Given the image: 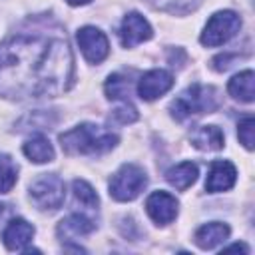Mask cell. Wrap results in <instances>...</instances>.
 <instances>
[{
  "label": "cell",
  "instance_id": "4",
  "mask_svg": "<svg viewBox=\"0 0 255 255\" xmlns=\"http://www.w3.org/2000/svg\"><path fill=\"white\" fill-rule=\"evenodd\" d=\"M147 183L145 171L135 163H124L110 181V195L116 201H131L135 199Z\"/></svg>",
  "mask_w": 255,
  "mask_h": 255
},
{
  "label": "cell",
  "instance_id": "15",
  "mask_svg": "<svg viewBox=\"0 0 255 255\" xmlns=\"http://www.w3.org/2000/svg\"><path fill=\"white\" fill-rule=\"evenodd\" d=\"M96 229V225L86 217V215H80V213H74V215H68L66 219H62L58 223V235L62 239H76V237H84L88 233H92Z\"/></svg>",
  "mask_w": 255,
  "mask_h": 255
},
{
  "label": "cell",
  "instance_id": "5",
  "mask_svg": "<svg viewBox=\"0 0 255 255\" xmlns=\"http://www.w3.org/2000/svg\"><path fill=\"white\" fill-rule=\"evenodd\" d=\"M239 28H241V18L233 10H221V12H215L207 20L199 40L203 46L215 48L231 40L239 32Z\"/></svg>",
  "mask_w": 255,
  "mask_h": 255
},
{
  "label": "cell",
  "instance_id": "14",
  "mask_svg": "<svg viewBox=\"0 0 255 255\" xmlns=\"http://www.w3.org/2000/svg\"><path fill=\"white\" fill-rule=\"evenodd\" d=\"M223 131L217 126H201L191 133V143L193 147L201 151H217L223 147Z\"/></svg>",
  "mask_w": 255,
  "mask_h": 255
},
{
  "label": "cell",
  "instance_id": "16",
  "mask_svg": "<svg viewBox=\"0 0 255 255\" xmlns=\"http://www.w3.org/2000/svg\"><path fill=\"white\" fill-rule=\"evenodd\" d=\"M22 149H24V155L34 163H46L54 159V147L48 141V137L42 133H34L32 137H28Z\"/></svg>",
  "mask_w": 255,
  "mask_h": 255
},
{
  "label": "cell",
  "instance_id": "7",
  "mask_svg": "<svg viewBox=\"0 0 255 255\" xmlns=\"http://www.w3.org/2000/svg\"><path fill=\"white\" fill-rule=\"evenodd\" d=\"M78 46L84 54V58L90 62V64H100L106 60V56L110 54V44H108V38L102 30L94 28V26H84L78 30Z\"/></svg>",
  "mask_w": 255,
  "mask_h": 255
},
{
  "label": "cell",
  "instance_id": "13",
  "mask_svg": "<svg viewBox=\"0 0 255 255\" xmlns=\"http://www.w3.org/2000/svg\"><path fill=\"white\" fill-rule=\"evenodd\" d=\"M229 237V227L221 221H211L207 225H201L195 231V245L199 249H213L219 243H223Z\"/></svg>",
  "mask_w": 255,
  "mask_h": 255
},
{
  "label": "cell",
  "instance_id": "17",
  "mask_svg": "<svg viewBox=\"0 0 255 255\" xmlns=\"http://www.w3.org/2000/svg\"><path fill=\"white\" fill-rule=\"evenodd\" d=\"M165 179L169 181V185H173L175 189L183 191L191 183H195V179H197V165L191 163V161H181V163L173 165L171 169H167Z\"/></svg>",
  "mask_w": 255,
  "mask_h": 255
},
{
  "label": "cell",
  "instance_id": "20",
  "mask_svg": "<svg viewBox=\"0 0 255 255\" xmlns=\"http://www.w3.org/2000/svg\"><path fill=\"white\" fill-rule=\"evenodd\" d=\"M149 4L169 14H187L193 12L201 4V0H149Z\"/></svg>",
  "mask_w": 255,
  "mask_h": 255
},
{
  "label": "cell",
  "instance_id": "27",
  "mask_svg": "<svg viewBox=\"0 0 255 255\" xmlns=\"http://www.w3.org/2000/svg\"><path fill=\"white\" fill-rule=\"evenodd\" d=\"M2 207H4V205H2V203H0V215H2Z\"/></svg>",
  "mask_w": 255,
  "mask_h": 255
},
{
  "label": "cell",
  "instance_id": "12",
  "mask_svg": "<svg viewBox=\"0 0 255 255\" xmlns=\"http://www.w3.org/2000/svg\"><path fill=\"white\" fill-rule=\"evenodd\" d=\"M32 237H34V227L22 217L12 219L2 231V241L10 251H24L26 245L32 241Z\"/></svg>",
  "mask_w": 255,
  "mask_h": 255
},
{
  "label": "cell",
  "instance_id": "22",
  "mask_svg": "<svg viewBox=\"0 0 255 255\" xmlns=\"http://www.w3.org/2000/svg\"><path fill=\"white\" fill-rule=\"evenodd\" d=\"M72 189H74L76 199H78L82 205H86V207H98V203H100L98 193L94 191V187H92L88 181H84V179H74Z\"/></svg>",
  "mask_w": 255,
  "mask_h": 255
},
{
  "label": "cell",
  "instance_id": "3",
  "mask_svg": "<svg viewBox=\"0 0 255 255\" xmlns=\"http://www.w3.org/2000/svg\"><path fill=\"white\" fill-rule=\"evenodd\" d=\"M217 108V92L211 86L203 84H193L187 90H183L169 106L171 116L177 122H183L195 114H205L213 112Z\"/></svg>",
  "mask_w": 255,
  "mask_h": 255
},
{
  "label": "cell",
  "instance_id": "6",
  "mask_svg": "<svg viewBox=\"0 0 255 255\" xmlns=\"http://www.w3.org/2000/svg\"><path fill=\"white\" fill-rule=\"evenodd\" d=\"M64 181L58 175H42L30 187V197L38 209H58L64 203Z\"/></svg>",
  "mask_w": 255,
  "mask_h": 255
},
{
  "label": "cell",
  "instance_id": "26",
  "mask_svg": "<svg viewBox=\"0 0 255 255\" xmlns=\"http://www.w3.org/2000/svg\"><path fill=\"white\" fill-rule=\"evenodd\" d=\"M68 4H72V6H84V4H88L90 0H66Z\"/></svg>",
  "mask_w": 255,
  "mask_h": 255
},
{
  "label": "cell",
  "instance_id": "2",
  "mask_svg": "<svg viewBox=\"0 0 255 255\" xmlns=\"http://www.w3.org/2000/svg\"><path fill=\"white\" fill-rule=\"evenodd\" d=\"M62 149L70 155H86V153H104L118 143V135L96 126V124H80L70 131L60 135Z\"/></svg>",
  "mask_w": 255,
  "mask_h": 255
},
{
  "label": "cell",
  "instance_id": "8",
  "mask_svg": "<svg viewBox=\"0 0 255 255\" xmlns=\"http://www.w3.org/2000/svg\"><path fill=\"white\" fill-rule=\"evenodd\" d=\"M151 36H153V30H151L149 22L137 12H129L120 26V42L124 48H133V46L149 40Z\"/></svg>",
  "mask_w": 255,
  "mask_h": 255
},
{
  "label": "cell",
  "instance_id": "24",
  "mask_svg": "<svg viewBox=\"0 0 255 255\" xmlns=\"http://www.w3.org/2000/svg\"><path fill=\"white\" fill-rule=\"evenodd\" d=\"M112 120H116V122H120V124H131V122H135V120H137V110H135L129 102H124V106H122V108L114 110Z\"/></svg>",
  "mask_w": 255,
  "mask_h": 255
},
{
  "label": "cell",
  "instance_id": "23",
  "mask_svg": "<svg viewBox=\"0 0 255 255\" xmlns=\"http://www.w3.org/2000/svg\"><path fill=\"white\" fill-rule=\"evenodd\" d=\"M237 135H239V141L247 147V149H253V143H255V120L251 116L243 118L239 122V129H237Z\"/></svg>",
  "mask_w": 255,
  "mask_h": 255
},
{
  "label": "cell",
  "instance_id": "25",
  "mask_svg": "<svg viewBox=\"0 0 255 255\" xmlns=\"http://www.w3.org/2000/svg\"><path fill=\"white\" fill-rule=\"evenodd\" d=\"M223 251H225V253H229V251H241V253H249V247H247L245 243H235V245L225 247Z\"/></svg>",
  "mask_w": 255,
  "mask_h": 255
},
{
  "label": "cell",
  "instance_id": "19",
  "mask_svg": "<svg viewBox=\"0 0 255 255\" xmlns=\"http://www.w3.org/2000/svg\"><path fill=\"white\" fill-rule=\"evenodd\" d=\"M18 177V167L10 155L0 153V193H8Z\"/></svg>",
  "mask_w": 255,
  "mask_h": 255
},
{
  "label": "cell",
  "instance_id": "18",
  "mask_svg": "<svg viewBox=\"0 0 255 255\" xmlns=\"http://www.w3.org/2000/svg\"><path fill=\"white\" fill-rule=\"evenodd\" d=\"M253 86H255V74L251 70H245V72H239L237 76H233L229 80V86H227V92L239 100V102H253Z\"/></svg>",
  "mask_w": 255,
  "mask_h": 255
},
{
  "label": "cell",
  "instance_id": "11",
  "mask_svg": "<svg viewBox=\"0 0 255 255\" xmlns=\"http://www.w3.org/2000/svg\"><path fill=\"white\" fill-rule=\"evenodd\" d=\"M237 179V171L233 167L231 161H213L211 167H209V173H207V179H205V189L209 193H217V191H227L233 187Z\"/></svg>",
  "mask_w": 255,
  "mask_h": 255
},
{
  "label": "cell",
  "instance_id": "21",
  "mask_svg": "<svg viewBox=\"0 0 255 255\" xmlns=\"http://www.w3.org/2000/svg\"><path fill=\"white\" fill-rule=\"evenodd\" d=\"M106 94L110 100H124L128 102L129 98V82L122 74H112L106 82Z\"/></svg>",
  "mask_w": 255,
  "mask_h": 255
},
{
  "label": "cell",
  "instance_id": "9",
  "mask_svg": "<svg viewBox=\"0 0 255 255\" xmlns=\"http://www.w3.org/2000/svg\"><path fill=\"white\" fill-rule=\"evenodd\" d=\"M145 211L157 225H167L177 215V199L167 191H153L145 199Z\"/></svg>",
  "mask_w": 255,
  "mask_h": 255
},
{
  "label": "cell",
  "instance_id": "10",
  "mask_svg": "<svg viewBox=\"0 0 255 255\" xmlns=\"http://www.w3.org/2000/svg\"><path fill=\"white\" fill-rule=\"evenodd\" d=\"M173 86V76L165 70H149L145 72L137 82V94L141 100L151 102L165 92H169Z\"/></svg>",
  "mask_w": 255,
  "mask_h": 255
},
{
  "label": "cell",
  "instance_id": "1",
  "mask_svg": "<svg viewBox=\"0 0 255 255\" xmlns=\"http://www.w3.org/2000/svg\"><path fill=\"white\" fill-rule=\"evenodd\" d=\"M72 52L62 38L20 34L0 46V94L42 98L64 92L72 80Z\"/></svg>",
  "mask_w": 255,
  "mask_h": 255
}]
</instances>
